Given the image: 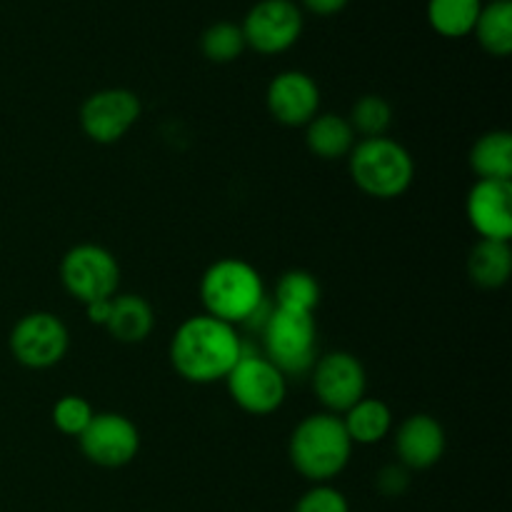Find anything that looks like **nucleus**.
<instances>
[{
	"instance_id": "1",
	"label": "nucleus",
	"mask_w": 512,
	"mask_h": 512,
	"mask_svg": "<svg viewBox=\"0 0 512 512\" xmlns=\"http://www.w3.org/2000/svg\"><path fill=\"white\" fill-rule=\"evenodd\" d=\"M243 358V338L235 325L213 315H193L185 320L170 343V363L175 373L193 385H210L228 378Z\"/></svg>"
},
{
	"instance_id": "2",
	"label": "nucleus",
	"mask_w": 512,
	"mask_h": 512,
	"mask_svg": "<svg viewBox=\"0 0 512 512\" xmlns=\"http://www.w3.org/2000/svg\"><path fill=\"white\" fill-rule=\"evenodd\" d=\"M350 453L353 443L345 433L343 420L333 413L308 415L290 435V463L315 485L338 478L350 463Z\"/></svg>"
},
{
	"instance_id": "3",
	"label": "nucleus",
	"mask_w": 512,
	"mask_h": 512,
	"mask_svg": "<svg viewBox=\"0 0 512 512\" xmlns=\"http://www.w3.org/2000/svg\"><path fill=\"white\" fill-rule=\"evenodd\" d=\"M200 300L205 313L230 325H243L255 308L268 300L263 278L240 258H223L210 265L200 280Z\"/></svg>"
},
{
	"instance_id": "4",
	"label": "nucleus",
	"mask_w": 512,
	"mask_h": 512,
	"mask_svg": "<svg viewBox=\"0 0 512 512\" xmlns=\"http://www.w3.org/2000/svg\"><path fill=\"white\" fill-rule=\"evenodd\" d=\"M350 175L370 198L393 200L413 185L415 160L393 138H365L350 150Z\"/></svg>"
},
{
	"instance_id": "5",
	"label": "nucleus",
	"mask_w": 512,
	"mask_h": 512,
	"mask_svg": "<svg viewBox=\"0 0 512 512\" xmlns=\"http://www.w3.org/2000/svg\"><path fill=\"white\" fill-rule=\"evenodd\" d=\"M265 358L283 375H305L318 360V325L313 313L275 308L260 330Z\"/></svg>"
},
{
	"instance_id": "6",
	"label": "nucleus",
	"mask_w": 512,
	"mask_h": 512,
	"mask_svg": "<svg viewBox=\"0 0 512 512\" xmlns=\"http://www.w3.org/2000/svg\"><path fill=\"white\" fill-rule=\"evenodd\" d=\"M63 288L83 305L115 298L120 285V265L110 250L83 243L70 248L60 260Z\"/></svg>"
},
{
	"instance_id": "7",
	"label": "nucleus",
	"mask_w": 512,
	"mask_h": 512,
	"mask_svg": "<svg viewBox=\"0 0 512 512\" xmlns=\"http://www.w3.org/2000/svg\"><path fill=\"white\" fill-rule=\"evenodd\" d=\"M225 385L233 403L250 415L275 413L288 393L285 375L265 355H253L248 350H243V358L230 370Z\"/></svg>"
},
{
	"instance_id": "8",
	"label": "nucleus",
	"mask_w": 512,
	"mask_h": 512,
	"mask_svg": "<svg viewBox=\"0 0 512 512\" xmlns=\"http://www.w3.org/2000/svg\"><path fill=\"white\" fill-rule=\"evenodd\" d=\"M245 45L260 55H278L303 35V10L295 0H258L240 23Z\"/></svg>"
},
{
	"instance_id": "9",
	"label": "nucleus",
	"mask_w": 512,
	"mask_h": 512,
	"mask_svg": "<svg viewBox=\"0 0 512 512\" xmlns=\"http://www.w3.org/2000/svg\"><path fill=\"white\" fill-rule=\"evenodd\" d=\"M68 328L53 313H28L10 330V353L20 365L45 370L58 365L68 353Z\"/></svg>"
},
{
	"instance_id": "10",
	"label": "nucleus",
	"mask_w": 512,
	"mask_h": 512,
	"mask_svg": "<svg viewBox=\"0 0 512 512\" xmlns=\"http://www.w3.org/2000/svg\"><path fill=\"white\" fill-rule=\"evenodd\" d=\"M143 105L128 88H105L80 105V128L93 143L113 145L140 120Z\"/></svg>"
},
{
	"instance_id": "11",
	"label": "nucleus",
	"mask_w": 512,
	"mask_h": 512,
	"mask_svg": "<svg viewBox=\"0 0 512 512\" xmlns=\"http://www.w3.org/2000/svg\"><path fill=\"white\" fill-rule=\"evenodd\" d=\"M78 440L85 458L100 468H123L140 450L138 428L120 413H95Z\"/></svg>"
},
{
	"instance_id": "12",
	"label": "nucleus",
	"mask_w": 512,
	"mask_h": 512,
	"mask_svg": "<svg viewBox=\"0 0 512 512\" xmlns=\"http://www.w3.org/2000/svg\"><path fill=\"white\" fill-rule=\"evenodd\" d=\"M365 368L345 350L323 355L313 365V390L328 413L338 415L365 398Z\"/></svg>"
},
{
	"instance_id": "13",
	"label": "nucleus",
	"mask_w": 512,
	"mask_h": 512,
	"mask_svg": "<svg viewBox=\"0 0 512 512\" xmlns=\"http://www.w3.org/2000/svg\"><path fill=\"white\" fill-rule=\"evenodd\" d=\"M265 103L280 125L305 128L318 115L320 88L303 70H285L270 80Z\"/></svg>"
},
{
	"instance_id": "14",
	"label": "nucleus",
	"mask_w": 512,
	"mask_h": 512,
	"mask_svg": "<svg viewBox=\"0 0 512 512\" xmlns=\"http://www.w3.org/2000/svg\"><path fill=\"white\" fill-rule=\"evenodd\" d=\"M465 215L480 240L512 238V185L503 180H478L465 200Z\"/></svg>"
},
{
	"instance_id": "15",
	"label": "nucleus",
	"mask_w": 512,
	"mask_h": 512,
	"mask_svg": "<svg viewBox=\"0 0 512 512\" xmlns=\"http://www.w3.org/2000/svg\"><path fill=\"white\" fill-rule=\"evenodd\" d=\"M400 465L408 470H428L445 455V430L433 415H410L395 433Z\"/></svg>"
},
{
	"instance_id": "16",
	"label": "nucleus",
	"mask_w": 512,
	"mask_h": 512,
	"mask_svg": "<svg viewBox=\"0 0 512 512\" xmlns=\"http://www.w3.org/2000/svg\"><path fill=\"white\" fill-rule=\"evenodd\" d=\"M105 328L118 343H143L155 328L153 308L140 295H118V298H113V308H110Z\"/></svg>"
},
{
	"instance_id": "17",
	"label": "nucleus",
	"mask_w": 512,
	"mask_h": 512,
	"mask_svg": "<svg viewBox=\"0 0 512 512\" xmlns=\"http://www.w3.org/2000/svg\"><path fill=\"white\" fill-rule=\"evenodd\" d=\"M305 145L320 160H338L350 155L355 145V133L348 118L338 113H323L315 115L305 125Z\"/></svg>"
},
{
	"instance_id": "18",
	"label": "nucleus",
	"mask_w": 512,
	"mask_h": 512,
	"mask_svg": "<svg viewBox=\"0 0 512 512\" xmlns=\"http://www.w3.org/2000/svg\"><path fill=\"white\" fill-rule=\"evenodd\" d=\"M340 420H343L350 443L375 445L388 438L390 428H393V410L383 400L363 398L353 408L345 410Z\"/></svg>"
},
{
	"instance_id": "19",
	"label": "nucleus",
	"mask_w": 512,
	"mask_h": 512,
	"mask_svg": "<svg viewBox=\"0 0 512 512\" xmlns=\"http://www.w3.org/2000/svg\"><path fill=\"white\" fill-rule=\"evenodd\" d=\"M512 273V250L503 240H478L468 255V275L478 288L495 290L508 283Z\"/></svg>"
},
{
	"instance_id": "20",
	"label": "nucleus",
	"mask_w": 512,
	"mask_h": 512,
	"mask_svg": "<svg viewBox=\"0 0 512 512\" xmlns=\"http://www.w3.org/2000/svg\"><path fill=\"white\" fill-rule=\"evenodd\" d=\"M470 168L478 180H503L512 178V135L508 130H490L475 140L470 150Z\"/></svg>"
},
{
	"instance_id": "21",
	"label": "nucleus",
	"mask_w": 512,
	"mask_h": 512,
	"mask_svg": "<svg viewBox=\"0 0 512 512\" xmlns=\"http://www.w3.org/2000/svg\"><path fill=\"white\" fill-rule=\"evenodd\" d=\"M480 48L495 58L512 53V0H488L473 28Z\"/></svg>"
},
{
	"instance_id": "22",
	"label": "nucleus",
	"mask_w": 512,
	"mask_h": 512,
	"mask_svg": "<svg viewBox=\"0 0 512 512\" xmlns=\"http://www.w3.org/2000/svg\"><path fill=\"white\" fill-rule=\"evenodd\" d=\"M483 0H428V23L443 38H465L473 33Z\"/></svg>"
},
{
	"instance_id": "23",
	"label": "nucleus",
	"mask_w": 512,
	"mask_h": 512,
	"mask_svg": "<svg viewBox=\"0 0 512 512\" xmlns=\"http://www.w3.org/2000/svg\"><path fill=\"white\" fill-rule=\"evenodd\" d=\"M320 305V283L308 270H288L275 285V308L315 313Z\"/></svg>"
},
{
	"instance_id": "24",
	"label": "nucleus",
	"mask_w": 512,
	"mask_h": 512,
	"mask_svg": "<svg viewBox=\"0 0 512 512\" xmlns=\"http://www.w3.org/2000/svg\"><path fill=\"white\" fill-rule=\"evenodd\" d=\"M245 45L243 28L230 20H220L205 28L203 38H200V50L210 63H233L243 55Z\"/></svg>"
},
{
	"instance_id": "25",
	"label": "nucleus",
	"mask_w": 512,
	"mask_h": 512,
	"mask_svg": "<svg viewBox=\"0 0 512 512\" xmlns=\"http://www.w3.org/2000/svg\"><path fill=\"white\" fill-rule=\"evenodd\" d=\"M348 123L353 133H360L363 138H383L388 133L390 123H393V108L380 95H363L353 105Z\"/></svg>"
},
{
	"instance_id": "26",
	"label": "nucleus",
	"mask_w": 512,
	"mask_h": 512,
	"mask_svg": "<svg viewBox=\"0 0 512 512\" xmlns=\"http://www.w3.org/2000/svg\"><path fill=\"white\" fill-rule=\"evenodd\" d=\"M93 415L95 413L90 403L80 395H63L53 405V425L63 435H70V438H80L83 430L90 425V420H93Z\"/></svg>"
},
{
	"instance_id": "27",
	"label": "nucleus",
	"mask_w": 512,
	"mask_h": 512,
	"mask_svg": "<svg viewBox=\"0 0 512 512\" xmlns=\"http://www.w3.org/2000/svg\"><path fill=\"white\" fill-rule=\"evenodd\" d=\"M295 512H350L348 500L338 488H330L328 483L313 485L295 505Z\"/></svg>"
},
{
	"instance_id": "28",
	"label": "nucleus",
	"mask_w": 512,
	"mask_h": 512,
	"mask_svg": "<svg viewBox=\"0 0 512 512\" xmlns=\"http://www.w3.org/2000/svg\"><path fill=\"white\" fill-rule=\"evenodd\" d=\"M375 488L385 498H400L410 488V470L403 465H385L375 478Z\"/></svg>"
},
{
	"instance_id": "29",
	"label": "nucleus",
	"mask_w": 512,
	"mask_h": 512,
	"mask_svg": "<svg viewBox=\"0 0 512 512\" xmlns=\"http://www.w3.org/2000/svg\"><path fill=\"white\" fill-rule=\"evenodd\" d=\"M303 8H308L315 15H335L350 3V0H300Z\"/></svg>"
},
{
	"instance_id": "30",
	"label": "nucleus",
	"mask_w": 512,
	"mask_h": 512,
	"mask_svg": "<svg viewBox=\"0 0 512 512\" xmlns=\"http://www.w3.org/2000/svg\"><path fill=\"white\" fill-rule=\"evenodd\" d=\"M110 308H113V298L110 300H95V303L85 305V315H88V320L93 325H103L108 323L110 318Z\"/></svg>"
}]
</instances>
